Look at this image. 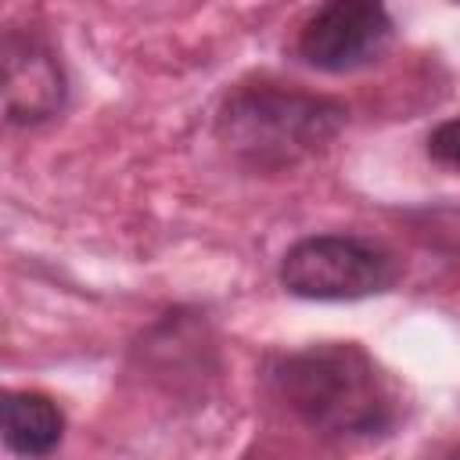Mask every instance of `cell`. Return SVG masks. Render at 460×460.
<instances>
[{
	"instance_id": "3957f363",
	"label": "cell",
	"mask_w": 460,
	"mask_h": 460,
	"mask_svg": "<svg viewBox=\"0 0 460 460\" xmlns=\"http://www.w3.org/2000/svg\"><path fill=\"white\" fill-rule=\"evenodd\" d=\"M277 280L288 295L305 302H359L395 288V259L356 234H313L295 241L280 266Z\"/></svg>"
},
{
	"instance_id": "277c9868",
	"label": "cell",
	"mask_w": 460,
	"mask_h": 460,
	"mask_svg": "<svg viewBox=\"0 0 460 460\" xmlns=\"http://www.w3.org/2000/svg\"><path fill=\"white\" fill-rule=\"evenodd\" d=\"M392 40L385 0H323L298 29V58L320 72H356L381 58Z\"/></svg>"
},
{
	"instance_id": "7a4b0ae2",
	"label": "cell",
	"mask_w": 460,
	"mask_h": 460,
	"mask_svg": "<svg viewBox=\"0 0 460 460\" xmlns=\"http://www.w3.org/2000/svg\"><path fill=\"white\" fill-rule=\"evenodd\" d=\"M349 108L338 97L284 83H237L216 108L219 147L248 172H291L323 155L345 129Z\"/></svg>"
},
{
	"instance_id": "6da1fadb",
	"label": "cell",
	"mask_w": 460,
	"mask_h": 460,
	"mask_svg": "<svg viewBox=\"0 0 460 460\" xmlns=\"http://www.w3.org/2000/svg\"><path fill=\"white\" fill-rule=\"evenodd\" d=\"M262 377L280 406L320 438L359 442L395 428V395L359 341H313L270 352Z\"/></svg>"
},
{
	"instance_id": "8992f818",
	"label": "cell",
	"mask_w": 460,
	"mask_h": 460,
	"mask_svg": "<svg viewBox=\"0 0 460 460\" xmlns=\"http://www.w3.org/2000/svg\"><path fill=\"white\" fill-rule=\"evenodd\" d=\"M0 413L4 446L18 456H50L65 438V413L43 392H7Z\"/></svg>"
},
{
	"instance_id": "52a82bcc",
	"label": "cell",
	"mask_w": 460,
	"mask_h": 460,
	"mask_svg": "<svg viewBox=\"0 0 460 460\" xmlns=\"http://www.w3.org/2000/svg\"><path fill=\"white\" fill-rule=\"evenodd\" d=\"M428 155H431L438 165L460 172V115L438 122V126L428 133Z\"/></svg>"
},
{
	"instance_id": "5b68a950",
	"label": "cell",
	"mask_w": 460,
	"mask_h": 460,
	"mask_svg": "<svg viewBox=\"0 0 460 460\" xmlns=\"http://www.w3.org/2000/svg\"><path fill=\"white\" fill-rule=\"evenodd\" d=\"M68 79L54 47L32 29L4 36V115L11 126H40L65 111Z\"/></svg>"
}]
</instances>
